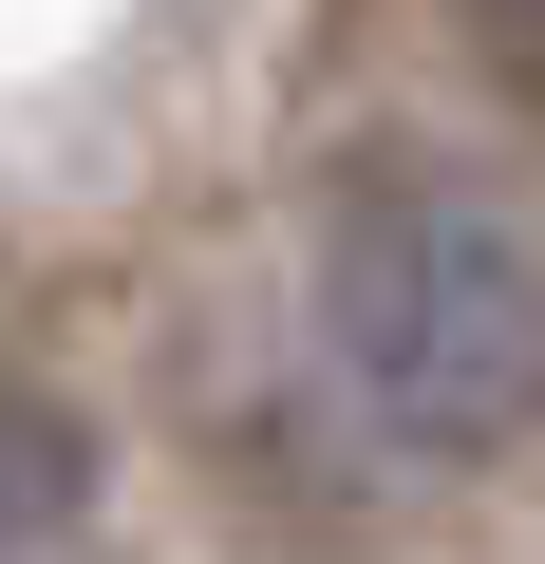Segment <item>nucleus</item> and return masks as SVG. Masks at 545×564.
<instances>
[{
	"instance_id": "obj_1",
	"label": "nucleus",
	"mask_w": 545,
	"mask_h": 564,
	"mask_svg": "<svg viewBox=\"0 0 545 564\" xmlns=\"http://www.w3.org/2000/svg\"><path fill=\"white\" fill-rule=\"evenodd\" d=\"M320 339L414 452H508L545 414V245L470 170H358L320 226Z\"/></svg>"
},
{
	"instance_id": "obj_2",
	"label": "nucleus",
	"mask_w": 545,
	"mask_h": 564,
	"mask_svg": "<svg viewBox=\"0 0 545 564\" xmlns=\"http://www.w3.org/2000/svg\"><path fill=\"white\" fill-rule=\"evenodd\" d=\"M76 527H95V433L0 377V564H76Z\"/></svg>"
}]
</instances>
